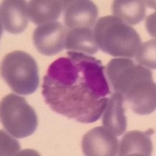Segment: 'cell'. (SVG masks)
Wrapping results in <instances>:
<instances>
[{"label":"cell","mask_w":156,"mask_h":156,"mask_svg":"<svg viewBox=\"0 0 156 156\" xmlns=\"http://www.w3.org/2000/svg\"><path fill=\"white\" fill-rule=\"evenodd\" d=\"M105 73L110 85L119 93L134 113L149 115L155 110V83L151 70L135 64L130 58H113Z\"/></svg>","instance_id":"cell-2"},{"label":"cell","mask_w":156,"mask_h":156,"mask_svg":"<svg viewBox=\"0 0 156 156\" xmlns=\"http://www.w3.org/2000/svg\"><path fill=\"white\" fill-rule=\"evenodd\" d=\"M155 49L154 39L140 44L134 56L137 65L147 68V69H155Z\"/></svg>","instance_id":"cell-15"},{"label":"cell","mask_w":156,"mask_h":156,"mask_svg":"<svg viewBox=\"0 0 156 156\" xmlns=\"http://www.w3.org/2000/svg\"><path fill=\"white\" fill-rule=\"evenodd\" d=\"M114 16L119 18L128 25H136L144 20L146 3L138 0H116L112 5Z\"/></svg>","instance_id":"cell-14"},{"label":"cell","mask_w":156,"mask_h":156,"mask_svg":"<svg viewBox=\"0 0 156 156\" xmlns=\"http://www.w3.org/2000/svg\"><path fill=\"white\" fill-rule=\"evenodd\" d=\"M64 23L68 30L93 29L97 22L98 10L97 5L88 0L62 1Z\"/></svg>","instance_id":"cell-7"},{"label":"cell","mask_w":156,"mask_h":156,"mask_svg":"<svg viewBox=\"0 0 156 156\" xmlns=\"http://www.w3.org/2000/svg\"><path fill=\"white\" fill-rule=\"evenodd\" d=\"M62 9V1L58 0H32L27 5L29 18L38 26L56 21Z\"/></svg>","instance_id":"cell-12"},{"label":"cell","mask_w":156,"mask_h":156,"mask_svg":"<svg viewBox=\"0 0 156 156\" xmlns=\"http://www.w3.org/2000/svg\"><path fill=\"white\" fill-rule=\"evenodd\" d=\"M1 76L12 91L29 95L38 88V66L30 54L14 51L4 56L1 63Z\"/></svg>","instance_id":"cell-4"},{"label":"cell","mask_w":156,"mask_h":156,"mask_svg":"<svg viewBox=\"0 0 156 156\" xmlns=\"http://www.w3.org/2000/svg\"><path fill=\"white\" fill-rule=\"evenodd\" d=\"M20 148V144L16 140L1 130V155H15Z\"/></svg>","instance_id":"cell-16"},{"label":"cell","mask_w":156,"mask_h":156,"mask_svg":"<svg viewBox=\"0 0 156 156\" xmlns=\"http://www.w3.org/2000/svg\"><path fill=\"white\" fill-rule=\"evenodd\" d=\"M65 48L90 55L97 53L99 48L96 42L94 29L67 30Z\"/></svg>","instance_id":"cell-13"},{"label":"cell","mask_w":156,"mask_h":156,"mask_svg":"<svg viewBox=\"0 0 156 156\" xmlns=\"http://www.w3.org/2000/svg\"><path fill=\"white\" fill-rule=\"evenodd\" d=\"M1 122L5 130L16 138L31 136L38 125L37 114L24 98L9 94L0 105Z\"/></svg>","instance_id":"cell-5"},{"label":"cell","mask_w":156,"mask_h":156,"mask_svg":"<svg viewBox=\"0 0 156 156\" xmlns=\"http://www.w3.org/2000/svg\"><path fill=\"white\" fill-rule=\"evenodd\" d=\"M154 19H155V12H154L153 14L150 15L146 19L145 23L146 29H147V31L153 37H155V32H154Z\"/></svg>","instance_id":"cell-17"},{"label":"cell","mask_w":156,"mask_h":156,"mask_svg":"<svg viewBox=\"0 0 156 156\" xmlns=\"http://www.w3.org/2000/svg\"><path fill=\"white\" fill-rule=\"evenodd\" d=\"M1 27L12 34L23 33L28 25L27 3L22 0H5L0 9Z\"/></svg>","instance_id":"cell-9"},{"label":"cell","mask_w":156,"mask_h":156,"mask_svg":"<svg viewBox=\"0 0 156 156\" xmlns=\"http://www.w3.org/2000/svg\"><path fill=\"white\" fill-rule=\"evenodd\" d=\"M102 124L115 136H119L126 129L124 100L120 94L115 92L109 99L104 110Z\"/></svg>","instance_id":"cell-11"},{"label":"cell","mask_w":156,"mask_h":156,"mask_svg":"<svg viewBox=\"0 0 156 156\" xmlns=\"http://www.w3.org/2000/svg\"><path fill=\"white\" fill-rule=\"evenodd\" d=\"M94 34L98 48L113 57L133 58L141 44L136 30L114 16L100 18L94 25Z\"/></svg>","instance_id":"cell-3"},{"label":"cell","mask_w":156,"mask_h":156,"mask_svg":"<svg viewBox=\"0 0 156 156\" xmlns=\"http://www.w3.org/2000/svg\"><path fill=\"white\" fill-rule=\"evenodd\" d=\"M48 67L42 95L52 111L81 123H92L102 115L111 94L101 60L69 51Z\"/></svg>","instance_id":"cell-1"},{"label":"cell","mask_w":156,"mask_h":156,"mask_svg":"<svg viewBox=\"0 0 156 156\" xmlns=\"http://www.w3.org/2000/svg\"><path fill=\"white\" fill-rule=\"evenodd\" d=\"M66 32L59 22L40 25L32 35L33 44L39 53L47 56L57 55L66 46Z\"/></svg>","instance_id":"cell-6"},{"label":"cell","mask_w":156,"mask_h":156,"mask_svg":"<svg viewBox=\"0 0 156 156\" xmlns=\"http://www.w3.org/2000/svg\"><path fill=\"white\" fill-rule=\"evenodd\" d=\"M154 129L146 131L132 130L123 135L119 146L118 154L120 156H149L152 153L151 135Z\"/></svg>","instance_id":"cell-10"},{"label":"cell","mask_w":156,"mask_h":156,"mask_svg":"<svg viewBox=\"0 0 156 156\" xmlns=\"http://www.w3.org/2000/svg\"><path fill=\"white\" fill-rule=\"evenodd\" d=\"M82 150L87 156H113L118 151L116 136L105 126H97L83 135Z\"/></svg>","instance_id":"cell-8"}]
</instances>
